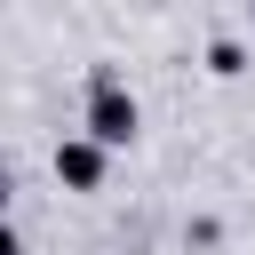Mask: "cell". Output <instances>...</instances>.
<instances>
[{
	"mask_svg": "<svg viewBox=\"0 0 255 255\" xmlns=\"http://www.w3.org/2000/svg\"><path fill=\"white\" fill-rule=\"evenodd\" d=\"M104 167H112V151H104L96 135H64V143H56V183L96 191V183H104Z\"/></svg>",
	"mask_w": 255,
	"mask_h": 255,
	"instance_id": "7a4b0ae2",
	"label": "cell"
},
{
	"mask_svg": "<svg viewBox=\"0 0 255 255\" xmlns=\"http://www.w3.org/2000/svg\"><path fill=\"white\" fill-rule=\"evenodd\" d=\"M135 128H143V112H135L128 80H120V72H96V80H88V112H80V135H96L104 151H120V143H135Z\"/></svg>",
	"mask_w": 255,
	"mask_h": 255,
	"instance_id": "6da1fadb",
	"label": "cell"
},
{
	"mask_svg": "<svg viewBox=\"0 0 255 255\" xmlns=\"http://www.w3.org/2000/svg\"><path fill=\"white\" fill-rule=\"evenodd\" d=\"M207 72H223V80L247 72V48H239V40H215V48H207Z\"/></svg>",
	"mask_w": 255,
	"mask_h": 255,
	"instance_id": "3957f363",
	"label": "cell"
}]
</instances>
